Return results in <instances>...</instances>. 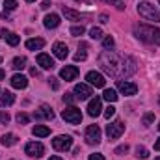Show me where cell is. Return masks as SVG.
<instances>
[{
	"label": "cell",
	"instance_id": "cell-1",
	"mask_svg": "<svg viewBox=\"0 0 160 160\" xmlns=\"http://www.w3.org/2000/svg\"><path fill=\"white\" fill-rule=\"evenodd\" d=\"M99 63L102 67L104 73H108L110 77L114 78H123V77H128L136 71V62L128 56H121L116 54L112 50H104L101 56H99Z\"/></svg>",
	"mask_w": 160,
	"mask_h": 160
},
{
	"label": "cell",
	"instance_id": "cell-2",
	"mask_svg": "<svg viewBox=\"0 0 160 160\" xmlns=\"http://www.w3.org/2000/svg\"><path fill=\"white\" fill-rule=\"evenodd\" d=\"M134 36L138 39L151 43V45H160V30L155 26H147V24H136L134 26Z\"/></svg>",
	"mask_w": 160,
	"mask_h": 160
},
{
	"label": "cell",
	"instance_id": "cell-3",
	"mask_svg": "<svg viewBox=\"0 0 160 160\" xmlns=\"http://www.w3.org/2000/svg\"><path fill=\"white\" fill-rule=\"evenodd\" d=\"M138 13L147 19V21H155V22H160V11L151 4V2H140L138 4Z\"/></svg>",
	"mask_w": 160,
	"mask_h": 160
},
{
	"label": "cell",
	"instance_id": "cell-4",
	"mask_svg": "<svg viewBox=\"0 0 160 160\" xmlns=\"http://www.w3.org/2000/svg\"><path fill=\"white\" fill-rule=\"evenodd\" d=\"M86 142L89 145H99L101 143V128L97 125H89L86 128Z\"/></svg>",
	"mask_w": 160,
	"mask_h": 160
},
{
	"label": "cell",
	"instance_id": "cell-5",
	"mask_svg": "<svg viewBox=\"0 0 160 160\" xmlns=\"http://www.w3.org/2000/svg\"><path fill=\"white\" fill-rule=\"evenodd\" d=\"M62 118L65 121H69V123H73V125H78L82 121V112L78 108H75V106H69V108H65L62 112Z\"/></svg>",
	"mask_w": 160,
	"mask_h": 160
},
{
	"label": "cell",
	"instance_id": "cell-6",
	"mask_svg": "<svg viewBox=\"0 0 160 160\" xmlns=\"http://www.w3.org/2000/svg\"><path fill=\"white\" fill-rule=\"evenodd\" d=\"M71 145H73V138L71 136H56L54 140H52V147L56 149V151H67V149H71Z\"/></svg>",
	"mask_w": 160,
	"mask_h": 160
},
{
	"label": "cell",
	"instance_id": "cell-7",
	"mask_svg": "<svg viewBox=\"0 0 160 160\" xmlns=\"http://www.w3.org/2000/svg\"><path fill=\"white\" fill-rule=\"evenodd\" d=\"M123 132H125V125H123V121H114V123H110V125L106 127V134H108L110 140H118Z\"/></svg>",
	"mask_w": 160,
	"mask_h": 160
},
{
	"label": "cell",
	"instance_id": "cell-8",
	"mask_svg": "<svg viewBox=\"0 0 160 160\" xmlns=\"http://www.w3.org/2000/svg\"><path fill=\"white\" fill-rule=\"evenodd\" d=\"M24 151H26L28 157H34V158H41V157L45 155V147H43V143H39V142H30V143H26Z\"/></svg>",
	"mask_w": 160,
	"mask_h": 160
},
{
	"label": "cell",
	"instance_id": "cell-9",
	"mask_svg": "<svg viewBox=\"0 0 160 160\" xmlns=\"http://www.w3.org/2000/svg\"><path fill=\"white\" fill-rule=\"evenodd\" d=\"M86 80H88L89 86H95V88H104V84H106L104 77H102L101 73H97V71H89V73L86 75Z\"/></svg>",
	"mask_w": 160,
	"mask_h": 160
},
{
	"label": "cell",
	"instance_id": "cell-10",
	"mask_svg": "<svg viewBox=\"0 0 160 160\" xmlns=\"http://www.w3.org/2000/svg\"><path fill=\"white\" fill-rule=\"evenodd\" d=\"M116 86L123 95H136V91H138V86L132 84V82H127V80H118Z\"/></svg>",
	"mask_w": 160,
	"mask_h": 160
},
{
	"label": "cell",
	"instance_id": "cell-11",
	"mask_svg": "<svg viewBox=\"0 0 160 160\" xmlns=\"http://www.w3.org/2000/svg\"><path fill=\"white\" fill-rule=\"evenodd\" d=\"M73 93L77 95V99H80V101H86V99H89L93 95V91H91V88L88 84H77Z\"/></svg>",
	"mask_w": 160,
	"mask_h": 160
},
{
	"label": "cell",
	"instance_id": "cell-12",
	"mask_svg": "<svg viewBox=\"0 0 160 160\" xmlns=\"http://www.w3.org/2000/svg\"><path fill=\"white\" fill-rule=\"evenodd\" d=\"M78 77V67L75 65H65L62 71H60V78H63L65 82H71Z\"/></svg>",
	"mask_w": 160,
	"mask_h": 160
},
{
	"label": "cell",
	"instance_id": "cell-13",
	"mask_svg": "<svg viewBox=\"0 0 160 160\" xmlns=\"http://www.w3.org/2000/svg\"><path fill=\"white\" fill-rule=\"evenodd\" d=\"M101 110H102L101 97H95V99H91V101H89V104H88V114H89L91 118H97V116H101Z\"/></svg>",
	"mask_w": 160,
	"mask_h": 160
},
{
	"label": "cell",
	"instance_id": "cell-14",
	"mask_svg": "<svg viewBox=\"0 0 160 160\" xmlns=\"http://www.w3.org/2000/svg\"><path fill=\"white\" fill-rule=\"evenodd\" d=\"M52 52H54V56L58 58V60H65L67 58V54H69V48H67V45L65 43H54V47H52Z\"/></svg>",
	"mask_w": 160,
	"mask_h": 160
},
{
	"label": "cell",
	"instance_id": "cell-15",
	"mask_svg": "<svg viewBox=\"0 0 160 160\" xmlns=\"http://www.w3.org/2000/svg\"><path fill=\"white\" fill-rule=\"evenodd\" d=\"M9 82H11V86H13L15 89H24V88L28 86V78H26L24 75H19V73H17V75H13Z\"/></svg>",
	"mask_w": 160,
	"mask_h": 160
},
{
	"label": "cell",
	"instance_id": "cell-16",
	"mask_svg": "<svg viewBox=\"0 0 160 160\" xmlns=\"http://www.w3.org/2000/svg\"><path fill=\"white\" fill-rule=\"evenodd\" d=\"M43 24H45V28H58L60 26V15H56V13L47 15L43 19Z\"/></svg>",
	"mask_w": 160,
	"mask_h": 160
},
{
	"label": "cell",
	"instance_id": "cell-17",
	"mask_svg": "<svg viewBox=\"0 0 160 160\" xmlns=\"http://www.w3.org/2000/svg\"><path fill=\"white\" fill-rule=\"evenodd\" d=\"M38 63H39L43 69H52L54 67V60L48 56V54H38Z\"/></svg>",
	"mask_w": 160,
	"mask_h": 160
},
{
	"label": "cell",
	"instance_id": "cell-18",
	"mask_svg": "<svg viewBox=\"0 0 160 160\" xmlns=\"http://www.w3.org/2000/svg\"><path fill=\"white\" fill-rule=\"evenodd\" d=\"M34 118H36V119H41V118H45V119H52V118H54V112H52V108H50V106L43 104V106L39 108V112H36V114H34Z\"/></svg>",
	"mask_w": 160,
	"mask_h": 160
},
{
	"label": "cell",
	"instance_id": "cell-19",
	"mask_svg": "<svg viewBox=\"0 0 160 160\" xmlns=\"http://www.w3.org/2000/svg\"><path fill=\"white\" fill-rule=\"evenodd\" d=\"M0 38L2 39H6L11 47H15V45H19V36L17 34H13V32H8V30H0Z\"/></svg>",
	"mask_w": 160,
	"mask_h": 160
},
{
	"label": "cell",
	"instance_id": "cell-20",
	"mask_svg": "<svg viewBox=\"0 0 160 160\" xmlns=\"http://www.w3.org/2000/svg\"><path fill=\"white\" fill-rule=\"evenodd\" d=\"M15 102V95L11 93V91H4L2 95H0V108H4V106H11Z\"/></svg>",
	"mask_w": 160,
	"mask_h": 160
},
{
	"label": "cell",
	"instance_id": "cell-21",
	"mask_svg": "<svg viewBox=\"0 0 160 160\" xmlns=\"http://www.w3.org/2000/svg\"><path fill=\"white\" fill-rule=\"evenodd\" d=\"M43 47H45V39H41V38L26 41V48H28V50H41Z\"/></svg>",
	"mask_w": 160,
	"mask_h": 160
},
{
	"label": "cell",
	"instance_id": "cell-22",
	"mask_svg": "<svg viewBox=\"0 0 160 160\" xmlns=\"http://www.w3.org/2000/svg\"><path fill=\"white\" fill-rule=\"evenodd\" d=\"M32 134H34V136H39V138H45V136L50 134V130H48V127H45V125H36V127L32 128Z\"/></svg>",
	"mask_w": 160,
	"mask_h": 160
},
{
	"label": "cell",
	"instance_id": "cell-23",
	"mask_svg": "<svg viewBox=\"0 0 160 160\" xmlns=\"http://www.w3.org/2000/svg\"><path fill=\"white\" fill-rule=\"evenodd\" d=\"M11 67H13L15 71H22V69L26 67V58H22V56H17V58H13V62H11Z\"/></svg>",
	"mask_w": 160,
	"mask_h": 160
},
{
	"label": "cell",
	"instance_id": "cell-24",
	"mask_svg": "<svg viewBox=\"0 0 160 160\" xmlns=\"http://www.w3.org/2000/svg\"><path fill=\"white\" fill-rule=\"evenodd\" d=\"M62 11H63V15H65V19H67V21H80V13H77L75 9H71V8H65V6H63V9H62Z\"/></svg>",
	"mask_w": 160,
	"mask_h": 160
},
{
	"label": "cell",
	"instance_id": "cell-25",
	"mask_svg": "<svg viewBox=\"0 0 160 160\" xmlns=\"http://www.w3.org/2000/svg\"><path fill=\"white\" fill-rule=\"evenodd\" d=\"M0 142H2V145L11 147V145H15V143H17V136H15V134H4Z\"/></svg>",
	"mask_w": 160,
	"mask_h": 160
},
{
	"label": "cell",
	"instance_id": "cell-26",
	"mask_svg": "<svg viewBox=\"0 0 160 160\" xmlns=\"http://www.w3.org/2000/svg\"><path fill=\"white\" fill-rule=\"evenodd\" d=\"M102 99L104 101H108V102H116L118 101V93H116V89H104V93H102Z\"/></svg>",
	"mask_w": 160,
	"mask_h": 160
},
{
	"label": "cell",
	"instance_id": "cell-27",
	"mask_svg": "<svg viewBox=\"0 0 160 160\" xmlns=\"http://www.w3.org/2000/svg\"><path fill=\"white\" fill-rule=\"evenodd\" d=\"M17 9V0H4V11H13Z\"/></svg>",
	"mask_w": 160,
	"mask_h": 160
},
{
	"label": "cell",
	"instance_id": "cell-28",
	"mask_svg": "<svg viewBox=\"0 0 160 160\" xmlns=\"http://www.w3.org/2000/svg\"><path fill=\"white\" fill-rule=\"evenodd\" d=\"M89 38L91 39H101L102 38V30L101 28H91L89 30Z\"/></svg>",
	"mask_w": 160,
	"mask_h": 160
},
{
	"label": "cell",
	"instance_id": "cell-29",
	"mask_svg": "<svg viewBox=\"0 0 160 160\" xmlns=\"http://www.w3.org/2000/svg\"><path fill=\"white\" fill-rule=\"evenodd\" d=\"M136 157H138V158H147V157H149V151H147L145 147H140V145H138V147H136Z\"/></svg>",
	"mask_w": 160,
	"mask_h": 160
},
{
	"label": "cell",
	"instance_id": "cell-30",
	"mask_svg": "<svg viewBox=\"0 0 160 160\" xmlns=\"http://www.w3.org/2000/svg\"><path fill=\"white\" fill-rule=\"evenodd\" d=\"M84 32H86V28H84L82 24H80V26H73V28H71V34H73L75 38H80Z\"/></svg>",
	"mask_w": 160,
	"mask_h": 160
},
{
	"label": "cell",
	"instance_id": "cell-31",
	"mask_svg": "<svg viewBox=\"0 0 160 160\" xmlns=\"http://www.w3.org/2000/svg\"><path fill=\"white\" fill-rule=\"evenodd\" d=\"M28 121H30V116H26V114H21V112L17 114V123H19V125H26Z\"/></svg>",
	"mask_w": 160,
	"mask_h": 160
},
{
	"label": "cell",
	"instance_id": "cell-32",
	"mask_svg": "<svg viewBox=\"0 0 160 160\" xmlns=\"http://www.w3.org/2000/svg\"><path fill=\"white\" fill-rule=\"evenodd\" d=\"M102 47H104V48H112V47H114V38H112V36H106V38L102 39Z\"/></svg>",
	"mask_w": 160,
	"mask_h": 160
},
{
	"label": "cell",
	"instance_id": "cell-33",
	"mask_svg": "<svg viewBox=\"0 0 160 160\" xmlns=\"http://www.w3.org/2000/svg\"><path fill=\"white\" fill-rule=\"evenodd\" d=\"M63 101L69 102V104H73V102L77 101V95H75V93H65V95H63Z\"/></svg>",
	"mask_w": 160,
	"mask_h": 160
},
{
	"label": "cell",
	"instance_id": "cell-34",
	"mask_svg": "<svg viewBox=\"0 0 160 160\" xmlns=\"http://www.w3.org/2000/svg\"><path fill=\"white\" fill-rule=\"evenodd\" d=\"M153 119H155V114H153V112L145 114V116H143V125H151V123H153Z\"/></svg>",
	"mask_w": 160,
	"mask_h": 160
},
{
	"label": "cell",
	"instance_id": "cell-35",
	"mask_svg": "<svg viewBox=\"0 0 160 160\" xmlns=\"http://www.w3.org/2000/svg\"><path fill=\"white\" fill-rule=\"evenodd\" d=\"M9 123V114L8 112H0V125H8Z\"/></svg>",
	"mask_w": 160,
	"mask_h": 160
},
{
	"label": "cell",
	"instance_id": "cell-36",
	"mask_svg": "<svg viewBox=\"0 0 160 160\" xmlns=\"http://www.w3.org/2000/svg\"><path fill=\"white\" fill-rule=\"evenodd\" d=\"M114 114H116V108H114V106H108V108L104 110V118H106V119H110Z\"/></svg>",
	"mask_w": 160,
	"mask_h": 160
},
{
	"label": "cell",
	"instance_id": "cell-37",
	"mask_svg": "<svg viewBox=\"0 0 160 160\" xmlns=\"http://www.w3.org/2000/svg\"><path fill=\"white\" fill-rule=\"evenodd\" d=\"M86 58H88L86 52H77V54H75V62H84Z\"/></svg>",
	"mask_w": 160,
	"mask_h": 160
},
{
	"label": "cell",
	"instance_id": "cell-38",
	"mask_svg": "<svg viewBox=\"0 0 160 160\" xmlns=\"http://www.w3.org/2000/svg\"><path fill=\"white\" fill-rule=\"evenodd\" d=\"M127 151H128V145H127V143H125V145H119V147H118V149H116V155H125V153H127Z\"/></svg>",
	"mask_w": 160,
	"mask_h": 160
},
{
	"label": "cell",
	"instance_id": "cell-39",
	"mask_svg": "<svg viewBox=\"0 0 160 160\" xmlns=\"http://www.w3.org/2000/svg\"><path fill=\"white\" fill-rule=\"evenodd\" d=\"M104 2H110V4H116V8H118V9H123V8H125V4H123L121 0H104Z\"/></svg>",
	"mask_w": 160,
	"mask_h": 160
},
{
	"label": "cell",
	"instance_id": "cell-40",
	"mask_svg": "<svg viewBox=\"0 0 160 160\" xmlns=\"http://www.w3.org/2000/svg\"><path fill=\"white\" fill-rule=\"evenodd\" d=\"M48 82H50L52 89H60V82H58V78H48Z\"/></svg>",
	"mask_w": 160,
	"mask_h": 160
},
{
	"label": "cell",
	"instance_id": "cell-41",
	"mask_svg": "<svg viewBox=\"0 0 160 160\" xmlns=\"http://www.w3.org/2000/svg\"><path fill=\"white\" fill-rule=\"evenodd\" d=\"M88 160H104V157H102L101 153H95V155H89V158Z\"/></svg>",
	"mask_w": 160,
	"mask_h": 160
},
{
	"label": "cell",
	"instance_id": "cell-42",
	"mask_svg": "<svg viewBox=\"0 0 160 160\" xmlns=\"http://www.w3.org/2000/svg\"><path fill=\"white\" fill-rule=\"evenodd\" d=\"M50 8V0H43L41 2V9H48Z\"/></svg>",
	"mask_w": 160,
	"mask_h": 160
},
{
	"label": "cell",
	"instance_id": "cell-43",
	"mask_svg": "<svg viewBox=\"0 0 160 160\" xmlns=\"http://www.w3.org/2000/svg\"><path fill=\"white\" fill-rule=\"evenodd\" d=\"M155 149H157V151H160V138L155 142Z\"/></svg>",
	"mask_w": 160,
	"mask_h": 160
},
{
	"label": "cell",
	"instance_id": "cell-44",
	"mask_svg": "<svg viewBox=\"0 0 160 160\" xmlns=\"http://www.w3.org/2000/svg\"><path fill=\"white\" fill-rule=\"evenodd\" d=\"M101 22H108V17L106 15H101Z\"/></svg>",
	"mask_w": 160,
	"mask_h": 160
},
{
	"label": "cell",
	"instance_id": "cell-45",
	"mask_svg": "<svg viewBox=\"0 0 160 160\" xmlns=\"http://www.w3.org/2000/svg\"><path fill=\"white\" fill-rule=\"evenodd\" d=\"M30 75H34V77H38V69L34 67V69H30Z\"/></svg>",
	"mask_w": 160,
	"mask_h": 160
},
{
	"label": "cell",
	"instance_id": "cell-46",
	"mask_svg": "<svg viewBox=\"0 0 160 160\" xmlns=\"http://www.w3.org/2000/svg\"><path fill=\"white\" fill-rule=\"evenodd\" d=\"M4 77H6V73H4V71L0 69V80H4Z\"/></svg>",
	"mask_w": 160,
	"mask_h": 160
},
{
	"label": "cell",
	"instance_id": "cell-47",
	"mask_svg": "<svg viewBox=\"0 0 160 160\" xmlns=\"http://www.w3.org/2000/svg\"><path fill=\"white\" fill-rule=\"evenodd\" d=\"M48 160H62V158H60V157H50Z\"/></svg>",
	"mask_w": 160,
	"mask_h": 160
},
{
	"label": "cell",
	"instance_id": "cell-48",
	"mask_svg": "<svg viewBox=\"0 0 160 160\" xmlns=\"http://www.w3.org/2000/svg\"><path fill=\"white\" fill-rule=\"evenodd\" d=\"M26 2H36V0H26Z\"/></svg>",
	"mask_w": 160,
	"mask_h": 160
},
{
	"label": "cell",
	"instance_id": "cell-49",
	"mask_svg": "<svg viewBox=\"0 0 160 160\" xmlns=\"http://www.w3.org/2000/svg\"><path fill=\"white\" fill-rule=\"evenodd\" d=\"M77 2H82V0H77Z\"/></svg>",
	"mask_w": 160,
	"mask_h": 160
},
{
	"label": "cell",
	"instance_id": "cell-50",
	"mask_svg": "<svg viewBox=\"0 0 160 160\" xmlns=\"http://www.w3.org/2000/svg\"><path fill=\"white\" fill-rule=\"evenodd\" d=\"M158 130H160V125H158Z\"/></svg>",
	"mask_w": 160,
	"mask_h": 160
},
{
	"label": "cell",
	"instance_id": "cell-51",
	"mask_svg": "<svg viewBox=\"0 0 160 160\" xmlns=\"http://www.w3.org/2000/svg\"><path fill=\"white\" fill-rule=\"evenodd\" d=\"M157 160H160V157H158V158H157Z\"/></svg>",
	"mask_w": 160,
	"mask_h": 160
},
{
	"label": "cell",
	"instance_id": "cell-52",
	"mask_svg": "<svg viewBox=\"0 0 160 160\" xmlns=\"http://www.w3.org/2000/svg\"><path fill=\"white\" fill-rule=\"evenodd\" d=\"M0 62H2V58H0Z\"/></svg>",
	"mask_w": 160,
	"mask_h": 160
}]
</instances>
